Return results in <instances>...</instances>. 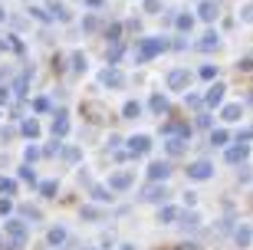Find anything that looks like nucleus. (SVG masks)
<instances>
[{
	"label": "nucleus",
	"mask_w": 253,
	"mask_h": 250,
	"mask_svg": "<svg viewBox=\"0 0 253 250\" xmlns=\"http://www.w3.org/2000/svg\"><path fill=\"white\" fill-rule=\"evenodd\" d=\"M165 47H168V43H165V40H158V37L141 40V43H138V50H135V59H138V63H148V59H155V56H158Z\"/></svg>",
	"instance_id": "obj_1"
},
{
	"label": "nucleus",
	"mask_w": 253,
	"mask_h": 250,
	"mask_svg": "<svg viewBox=\"0 0 253 250\" xmlns=\"http://www.w3.org/2000/svg\"><path fill=\"white\" fill-rule=\"evenodd\" d=\"M7 234H10V241H13V247L27 244V224L23 221H7Z\"/></svg>",
	"instance_id": "obj_2"
},
{
	"label": "nucleus",
	"mask_w": 253,
	"mask_h": 250,
	"mask_svg": "<svg viewBox=\"0 0 253 250\" xmlns=\"http://www.w3.org/2000/svg\"><path fill=\"white\" fill-rule=\"evenodd\" d=\"M141 201H151V204L165 201V185H161V181H151V185H145V188H141Z\"/></svg>",
	"instance_id": "obj_3"
},
{
	"label": "nucleus",
	"mask_w": 253,
	"mask_h": 250,
	"mask_svg": "<svg viewBox=\"0 0 253 250\" xmlns=\"http://www.w3.org/2000/svg\"><path fill=\"white\" fill-rule=\"evenodd\" d=\"M131 181H135L131 171H115V175L109 178V188H112V191H125V188H131Z\"/></svg>",
	"instance_id": "obj_4"
},
{
	"label": "nucleus",
	"mask_w": 253,
	"mask_h": 250,
	"mask_svg": "<svg viewBox=\"0 0 253 250\" xmlns=\"http://www.w3.org/2000/svg\"><path fill=\"white\" fill-rule=\"evenodd\" d=\"M168 175H171L168 161H151V165H148V178H151V181H168Z\"/></svg>",
	"instance_id": "obj_5"
},
{
	"label": "nucleus",
	"mask_w": 253,
	"mask_h": 250,
	"mask_svg": "<svg viewBox=\"0 0 253 250\" xmlns=\"http://www.w3.org/2000/svg\"><path fill=\"white\" fill-rule=\"evenodd\" d=\"M188 83H191L188 69H171V73H168V89H184Z\"/></svg>",
	"instance_id": "obj_6"
},
{
	"label": "nucleus",
	"mask_w": 253,
	"mask_h": 250,
	"mask_svg": "<svg viewBox=\"0 0 253 250\" xmlns=\"http://www.w3.org/2000/svg\"><path fill=\"white\" fill-rule=\"evenodd\" d=\"M211 171H214V168H211V161H194V165L188 168V178H194V181H207V178H211Z\"/></svg>",
	"instance_id": "obj_7"
},
{
	"label": "nucleus",
	"mask_w": 253,
	"mask_h": 250,
	"mask_svg": "<svg viewBox=\"0 0 253 250\" xmlns=\"http://www.w3.org/2000/svg\"><path fill=\"white\" fill-rule=\"evenodd\" d=\"M148 149H151L148 135H131V139H128V151H131V155H145Z\"/></svg>",
	"instance_id": "obj_8"
},
{
	"label": "nucleus",
	"mask_w": 253,
	"mask_h": 250,
	"mask_svg": "<svg viewBox=\"0 0 253 250\" xmlns=\"http://www.w3.org/2000/svg\"><path fill=\"white\" fill-rule=\"evenodd\" d=\"M217 13H220V10H217V0H204V3L197 7V17H201V20H207V23H214V20H217Z\"/></svg>",
	"instance_id": "obj_9"
},
{
	"label": "nucleus",
	"mask_w": 253,
	"mask_h": 250,
	"mask_svg": "<svg viewBox=\"0 0 253 250\" xmlns=\"http://www.w3.org/2000/svg\"><path fill=\"white\" fill-rule=\"evenodd\" d=\"M184 145H188V142L181 139V135H171V139L165 142V151H168L171 158H178V155H184Z\"/></svg>",
	"instance_id": "obj_10"
},
{
	"label": "nucleus",
	"mask_w": 253,
	"mask_h": 250,
	"mask_svg": "<svg viewBox=\"0 0 253 250\" xmlns=\"http://www.w3.org/2000/svg\"><path fill=\"white\" fill-rule=\"evenodd\" d=\"M247 155H250V149H247V145H244V142H240V145H230V149H227V161H230V165H237V161H244V158Z\"/></svg>",
	"instance_id": "obj_11"
},
{
	"label": "nucleus",
	"mask_w": 253,
	"mask_h": 250,
	"mask_svg": "<svg viewBox=\"0 0 253 250\" xmlns=\"http://www.w3.org/2000/svg\"><path fill=\"white\" fill-rule=\"evenodd\" d=\"M224 93H227V86H224V83H214V86H211V89H207L204 102H207V105H217V102L224 99Z\"/></svg>",
	"instance_id": "obj_12"
},
{
	"label": "nucleus",
	"mask_w": 253,
	"mask_h": 250,
	"mask_svg": "<svg viewBox=\"0 0 253 250\" xmlns=\"http://www.w3.org/2000/svg\"><path fill=\"white\" fill-rule=\"evenodd\" d=\"M99 79H102L105 86H115V89H119V86L125 83V76L119 73V69H102V76H99Z\"/></svg>",
	"instance_id": "obj_13"
},
{
	"label": "nucleus",
	"mask_w": 253,
	"mask_h": 250,
	"mask_svg": "<svg viewBox=\"0 0 253 250\" xmlns=\"http://www.w3.org/2000/svg\"><path fill=\"white\" fill-rule=\"evenodd\" d=\"M220 47V37H217L214 30H211V33H204V37H201V43H197V50H204V53H211V50H217Z\"/></svg>",
	"instance_id": "obj_14"
},
{
	"label": "nucleus",
	"mask_w": 253,
	"mask_h": 250,
	"mask_svg": "<svg viewBox=\"0 0 253 250\" xmlns=\"http://www.w3.org/2000/svg\"><path fill=\"white\" fill-rule=\"evenodd\" d=\"M165 132H168V135H181V139H188L191 125H184V122H171V125H165Z\"/></svg>",
	"instance_id": "obj_15"
},
{
	"label": "nucleus",
	"mask_w": 253,
	"mask_h": 250,
	"mask_svg": "<svg viewBox=\"0 0 253 250\" xmlns=\"http://www.w3.org/2000/svg\"><path fill=\"white\" fill-rule=\"evenodd\" d=\"M83 112H85V115H92V122H102L105 119V109H102V105H95V102H85Z\"/></svg>",
	"instance_id": "obj_16"
},
{
	"label": "nucleus",
	"mask_w": 253,
	"mask_h": 250,
	"mask_svg": "<svg viewBox=\"0 0 253 250\" xmlns=\"http://www.w3.org/2000/svg\"><path fill=\"white\" fill-rule=\"evenodd\" d=\"M66 132H69V122H66V112H59L56 119H53V135H66Z\"/></svg>",
	"instance_id": "obj_17"
},
{
	"label": "nucleus",
	"mask_w": 253,
	"mask_h": 250,
	"mask_svg": "<svg viewBox=\"0 0 253 250\" xmlns=\"http://www.w3.org/2000/svg\"><path fill=\"white\" fill-rule=\"evenodd\" d=\"M151 112H155V115H161V112H168V99H165L161 93H155V96H151Z\"/></svg>",
	"instance_id": "obj_18"
},
{
	"label": "nucleus",
	"mask_w": 253,
	"mask_h": 250,
	"mask_svg": "<svg viewBox=\"0 0 253 250\" xmlns=\"http://www.w3.org/2000/svg\"><path fill=\"white\" fill-rule=\"evenodd\" d=\"M178 217H181L178 207H161V211H158V221L161 224H171V221H178Z\"/></svg>",
	"instance_id": "obj_19"
},
{
	"label": "nucleus",
	"mask_w": 253,
	"mask_h": 250,
	"mask_svg": "<svg viewBox=\"0 0 253 250\" xmlns=\"http://www.w3.org/2000/svg\"><path fill=\"white\" fill-rule=\"evenodd\" d=\"M178 221H181V227H184V231H197V227H201V221H197V214H181Z\"/></svg>",
	"instance_id": "obj_20"
},
{
	"label": "nucleus",
	"mask_w": 253,
	"mask_h": 250,
	"mask_svg": "<svg viewBox=\"0 0 253 250\" xmlns=\"http://www.w3.org/2000/svg\"><path fill=\"white\" fill-rule=\"evenodd\" d=\"M27 86H30V69L20 76L17 83H13V96H27Z\"/></svg>",
	"instance_id": "obj_21"
},
{
	"label": "nucleus",
	"mask_w": 253,
	"mask_h": 250,
	"mask_svg": "<svg viewBox=\"0 0 253 250\" xmlns=\"http://www.w3.org/2000/svg\"><path fill=\"white\" fill-rule=\"evenodd\" d=\"M20 132H23V135H30V139H37V135H40V125H37V119H27L23 125H20Z\"/></svg>",
	"instance_id": "obj_22"
},
{
	"label": "nucleus",
	"mask_w": 253,
	"mask_h": 250,
	"mask_svg": "<svg viewBox=\"0 0 253 250\" xmlns=\"http://www.w3.org/2000/svg\"><path fill=\"white\" fill-rule=\"evenodd\" d=\"M240 115H244V105H227V109H224V119L227 122H237Z\"/></svg>",
	"instance_id": "obj_23"
},
{
	"label": "nucleus",
	"mask_w": 253,
	"mask_h": 250,
	"mask_svg": "<svg viewBox=\"0 0 253 250\" xmlns=\"http://www.w3.org/2000/svg\"><path fill=\"white\" fill-rule=\"evenodd\" d=\"M109 191H112V188H99V185H95L92 188V198H95V201H102V204H109V201H112V195H109Z\"/></svg>",
	"instance_id": "obj_24"
},
{
	"label": "nucleus",
	"mask_w": 253,
	"mask_h": 250,
	"mask_svg": "<svg viewBox=\"0 0 253 250\" xmlns=\"http://www.w3.org/2000/svg\"><path fill=\"white\" fill-rule=\"evenodd\" d=\"M174 27L178 30H191L194 27V17H191V13H181V17H174Z\"/></svg>",
	"instance_id": "obj_25"
},
{
	"label": "nucleus",
	"mask_w": 253,
	"mask_h": 250,
	"mask_svg": "<svg viewBox=\"0 0 253 250\" xmlns=\"http://www.w3.org/2000/svg\"><path fill=\"white\" fill-rule=\"evenodd\" d=\"M122 115H125V119H135V115H141V105H138V102H125Z\"/></svg>",
	"instance_id": "obj_26"
},
{
	"label": "nucleus",
	"mask_w": 253,
	"mask_h": 250,
	"mask_svg": "<svg viewBox=\"0 0 253 250\" xmlns=\"http://www.w3.org/2000/svg\"><path fill=\"white\" fill-rule=\"evenodd\" d=\"M49 13H53L56 20H66V17H69V13H66V7L59 3V0H53V3H49Z\"/></svg>",
	"instance_id": "obj_27"
},
{
	"label": "nucleus",
	"mask_w": 253,
	"mask_h": 250,
	"mask_svg": "<svg viewBox=\"0 0 253 250\" xmlns=\"http://www.w3.org/2000/svg\"><path fill=\"white\" fill-rule=\"evenodd\" d=\"M63 241H66V231H63V227H53V231H49V244H53V247H59Z\"/></svg>",
	"instance_id": "obj_28"
},
{
	"label": "nucleus",
	"mask_w": 253,
	"mask_h": 250,
	"mask_svg": "<svg viewBox=\"0 0 253 250\" xmlns=\"http://www.w3.org/2000/svg\"><path fill=\"white\" fill-rule=\"evenodd\" d=\"M227 139H230V135H227L224 129H217V132H211V145H227Z\"/></svg>",
	"instance_id": "obj_29"
},
{
	"label": "nucleus",
	"mask_w": 253,
	"mask_h": 250,
	"mask_svg": "<svg viewBox=\"0 0 253 250\" xmlns=\"http://www.w3.org/2000/svg\"><path fill=\"white\" fill-rule=\"evenodd\" d=\"M237 244H240V247H247V244H250V227H237Z\"/></svg>",
	"instance_id": "obj_30"
},
{
	"label": "nucleus",
	"mask_w": 253,
	"mask_h": 250,
	"mask_svg": "<svg viewBox=\"0 0 253 250\" xmlns=\"http://www.w3.org/2000/svg\"><path fill=\"white\" fill-rule=\"evenodd\" d=\"M0 191H3V195H13V191H17V181H10V178L0 175Z\"/></svg>",
	"instance_id": "obj_31"
},
{
	"label": "nucleus",
	"mask_w": 253,
	"mask_h": 250,
	"mask_svg": "<svg viewBox=\"0 0 253 250\" xmlns=\"http://www.w3.org/2000/svg\"><path fill=\"white\" fill-rule=\"evenodd\" d=\"M73 69H76V73H83V69H85V56L83 53H73Z\"/></svg>",
	"instance_id": "obj_32"
},
{
	"label": "nucleus",
	"mask_w": 253,
	"mask_h": 250,
	"mask_svg": "<svg viewBox=\"0 0 253 250\" xmlns=\"http://www.w3.org/2000/svg\"><path fill=\"white\" fill-rule=\"evenodd\" d=\"M40 191H43L46 198H53V195H56V181H43V185H40Z\"/></svg>",
	"instance_id": "obj_33"
},
{
	"label": "nucleus",
	"mask_w": 253,
	"mask_h": 250,
	"mask_svg": "<svg viewBox=\"0 0 253 250\" xmlns=\"http://www.w3.org/2000/svg\"><path fill=\"white\" fill-rule=\"evenodd\" d=\"M20 211H23V217H33V221H40V211H37V207H30V204H23Z\"/></svg>",
	"instance_id": "obj_34"
},
{
	"label": "nucleus",
	"mask_w": 253,
	"mask_h": 250,
	"mask_svg": "<svg viewBox=\"0 0 253 250\" xmlns=\"http://www.w3.org/2000/svg\"><path fill=\"white\" fill-rule=\"evenodd\" d=\"M83 217H85V221H99V217H102V214L95 211V207H83Z\"/></svg>",
	"instance_id": "obj_35"
},
{
	"label": "nucleus",
	"mask_w": 253,
	"mask_h": 250,
	"mask_svg": "<svg viewBox=\"0 0 253 250\" xmlns=\"http://www.w3.org/2000/svg\"><path fill=\"white\" fill-rule=\"evenodd\" d=\"M10 211H13V201H10V198H0V214H3V217H7Z\"/></svg>",
	"instance_id": "obj_36"
},
{
	"label": "nucleus",
	"mask_w": 253,
	"mask_h": 250,
	"mask_svg": "<svg viewBox=\"0 0 253 250\" xmlns=\"http://www.w3.org/2000/svg\"><path fill=\"white\" fill-rule=\"evenodd\" d=\"M20 178H23V181H37V175H33V168H27V165L20 168Z\"/></svg>",
	"instance_id": "obj_37"
},
{
	"label": "nucleus",
	"mask_w": 253,
	"mask_h": 250,
	"mask_svg": "<svg viewBox=\"0 0 253 250\" xmlns=\"http://www.w3.org/2000/svg\"><path fill=\"white\" fill-rule=\"evenodd\" d=\"M201 76H204V79H214V76H217V66H201Z\"/></svg>",
	"instance_id": "obj_38"
},
{
	"label": "nucleus",
	"mask_w": 253,
	"mask_h": 250,
	"mask_svg": "<svg viewBox=\"0 0 253 250\" xmlns=\"http://www.w3.org/2000/svg\"><path fill=\"white\" fill-rule=\"evenodd\" d=\"M145 10H148V13H158V10H161V0H145Z\"/></svg>",
	"instance_id": "obj_39"
},
{
	"label": "nucleus",
	"mask_w": 253,
	"mask_h": 250,
	"mask_svg": "<svg viewBox=\"0 0 253 250\" xmlns=\"http://www.w3.org/2000/svg\"><path fill=\"white\" fill-rule=\"evenodd\" d=\"M66 161H79V149H63Z\"/></svg>",
	"instance_id": "obj_40"
},
{
	"label": "nucleus",
	"mask_w": 253,
	"mask_h": 250,
	"mask_svg": "<svg viewBox=\"0 0 253 250\" xmlns=\"http://www.w3.org/2000/svg\"><path fill=\"white\" fill-rule=\"evenodd\" d=\"M59 151H63V145H59V142H53V145H49V149L43 151V155H49V158H53V155H59Z\"/></svg>",
	"instance_id": "obj_41"
},
{
	"label": "nucleus",
	"mask_w": 253,
	"mask_h": 250,
	"mask_svg": "<svg viewBox=\"0 0 253 250\" xmlns=\"http://www.w3.org/2000/svg\"><path fill=\"white\" fill-rule=\"evenodd\" d=\"M119 56H122V47H119V43H115V47H109V59H112V63L119 59Z\"/></svg>",
	"instance_id": "obj_42"
},
{
	"label": "nucleus",
	"mask_w": 253,
	"mask_h": 250,
	"mask_svg": "<svg viewBox=\"0 0 253 250\" xmlns=\"http://www.w3.org/2000/svg\"><path fill=\"white\" fill-rule=\"evenodd\" d=\"M33 109H37V112H46L49 109V99H37V102H33Z\"/></svg>",
	"instance_id": "obj_43"
},
{
	"label": "nucleus",
	"mask_w": 253,
	"mask_h": 250,
	"mask_svg": "<svg viewBox=\"0 0 253 250\" xmlns=\"http://www.w3.org/2000/svg\"><path fill=\"white\" fill-rule=\"evenodd\" d=\"M10 93H13V89H7V86H0V105H3V102H10Z\"/></svg>",
	"instance_id": "obj_44"
},
{
	"label": "nucleus",
	"mask_w": 253,
	"mask_h": 250,
	"mask_svg": "<svg viewBox=\"0 0 253 250\" xmlns=\"http://www.w3.org/2000/svg\"><path fill=\"white\" fill-rule=\"evenodd\" d=\"M119 33H122V27H119V23H112V27H109V40H115Z\"/></svg>",
	"instance_id": "obj_45"
},
{
	"label": "nucleus",
	"mask_w": 253,
	"mask_h": 250,
	"mask_svg": "<svg viewBox=\"0 0 253 250\" xmlns=\"http://www.w3.org/2000/svg\"><path fill=\"white\" fill-rule=\"evenodd\" d=\"M178 250H197V247H194V244H184V247H178Z\"/></svg>",
	"instance_id": "obj_46"
},
{
	"label": "nucleus",
	"mask_w": 253,
	"mask_h": 250,
	"mask_svg": "<svg viewBox=\"0 0 253 250\" xmlns=\"http://www.w3.org/2000/svg\"><path fill=\"white\" fill-rule=\"evenodd\" d=\"M3 17H7V13H3V7H0V20H3Z\"/></svg>",
	"instance_id": "obj_47"
}]
</instances>
